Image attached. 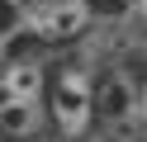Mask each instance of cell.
Masks as SVG:
<instances>
[{
	"label": "cell",
	"instance_id": "obj_6",
	"mask_svg": "<svg viewBox=\"0 0 147 142\" xmlns=\"http://www.w3.org/2000/svg\"><path fill=\"white\" fill-rule=\"evenodd\" d=\"M105 5H114V9H133L138 0H105Z\"/></svg>",
	"mask_w": 147,
	"mask_h": 142
},
{
	"label": "cell",
	"instance_id": "obj_4",
	"mask_svg": "<svg viewBox=\"0 0 147 142\" xmlns=\"http://www.w3.org/2000/svg\"><path fill=\"white\" fill-rule=\"evenodd\" d=\"M29 38V0H0V57Z\"/></svg>",
	"mask_w": 147,
	"mask_h": 142
},
{
	"label": "cell",
	"instance_id": "obj_8",
	"mask_svg": "<svg viewBox=\"0 0 147 142\" xmlns=\"http://www.w3.org/2000/svg\"><path fill=\"white\" fill-rule=\"evenodd\" d=\"M0 142H5V137H0Z\"/></svg>",
	"mask_w": 147,
	"mask_h": 142
},
{
	"label": "cell",
	"instance_id": "obj_2",
	"mask_svg": "<svg viewBox=\"0 0 147 142\" xmlns=\"http://www.w3.org/2000/svg\"><path fill=\"white\" fill-rule=\"evenodd\" d=\"M95 128L109 142H128L138 137V81L123 66H109L95 81Z\"/></svg>",
	"mask_w": 147,
	"mask_h": 142
},
{
	"label": "cell",
	"instance_id": "obj_7",
	"mask_svg": "<svg viewBox=\"0 0 147 142\" xmlns=\"http://www.w3.org/2000/svg\"><path fill=\"white\" fill-rule=\"evenodd\" d=\"M138 9H142V14H147V0H138Z\"/></svg>",
	"mask_w": 147,
	"mask_h": 142
},
{
	"label": "cell",
	"instance_id": "obj_1",
	"mask_svg": "<svg viewBox=\"0 0 147 142\" xmlns=\"http://www.w3.org/2000/svg\"><path fill=\"white\" fill-rule=\"evenodd\" d=\"M48 123L62 142H86L95 128V76L81 62H62L48 76Z\"/></svg>",
	"mask_w": 147,
	"mask_h": 142
},
{
	"label": "cell",
	"instance_id": "obj_3",
	"mask_svg": "<svg viewBox=\"0 0 147 142\" xmlns=\"http://www.w3.org/2000/svg\"><path fill=\"white\" fill-rule=\"evenodd\" d=\"M90 24H95L90 0H29V38L43 47L76 43Z\"/></svg>",
	"mask_w": 147,
	"mask_h": 142
},
{
	"label": "cell",
	"instance_id": "obj_5",
	"mask_svg": "<svg viewBox=\"0 0 147 142\" xmlns=\"http://www.w3.org/2000/svg\"><path fill=\"white\" fill-rule=\"evenodd\" d=\"M138 137H147V81H138Z\"/></svg>",
	"mask_w": 147,
	"mask_h": 142
}]
</instances>
